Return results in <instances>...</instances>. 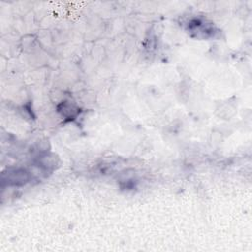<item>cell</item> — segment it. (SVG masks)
I'll return each instance as SVG.
<instances>
[{"mask_svg": "<svg viewBox=\"0 0 252 252\" xmlns=\"http://www.w3.org/2000/svg\"><path fill=\"white\" fill-rule=\"evenodd\" d=\"M30 180V173L24 168H10L2 174L3 183L8 185H24Z\"/></svg>", "mask_w": 252, "mask_h": 252, "instance_id": "cell-1", "label": "cell"}, {"mask_svg": "<svg viewBox=\"0 0 252 252\" xmlns=\"http://www.w3.org/2000/svg\"><path fill=\"white\" fill-rule=\"evenodd\" d=\"M188 31L190 32L196 33L197 37L208 38L214 36L215 30L210 23H207L200 19H194L188 23Z\"/></svg>", "mask_w": 252, "mask_h": 252, "instance_id": "cell-2", "label": "cell"}, {"mask_svg": "<svg viewBox=\"0 0 252 252\" xmlns=\"http://www.w3.org/2000/svg\"><path fill=\"white\" fill-rule=\"evenodd\" d=\"M38 163L40 165V167L44 168L45 170H48L50 168H54V165L56 164V161H55V158L54 156L53 157H50L49 155H44V156H41L39 160H38Z\"/></svg>", "mask_w": 252, "mask_h": 252, "instance_id": "cell-3", "label": "cell"}]
</instances>
